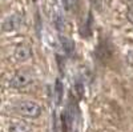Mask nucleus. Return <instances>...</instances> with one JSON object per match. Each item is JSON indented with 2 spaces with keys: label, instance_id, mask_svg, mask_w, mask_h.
I'll return each instance as SVG.
<instances>
[{
  "label": "nucleus",
  "instance_id": "obj_6",
  "mask_svg": "<svg viewBox=\"0 0 133 132\" xmlns=\"http://www.w3.org/2000/svg\"><path fill=\"white\" fill-rule=\"evenodd\" d=\"M9 132H32V127L27 123V122H15L9 125Z\"/></svg>",
  "mask_w": 133,
  "mask_h": 132
},
{
  "label": "nucleus",
  "instance_id": "obj_8",
  "mask_svg": "<svg viewBox=\"0 0 133 132\" xmlns=\"http://www.w3.org/2000/svg\"><path fill=\"white\" fill-rule=\"evenodd\" d=\"M63 91H64L63 84H61V81H60V80H57V81H56V84H55V93H56V100H57V103H59V104L61 103Z\"/></svg>",
  "mask_w": 133,
  "mask_h": 132
},
{
  "label": "nucleus",
  "instance_id": "obj_3",
  "mask_svg": "<svg viewBox=\"0 0 133 132\" xmlns=\"http://www.w3.org/2000/svg\"><path fill=\"white\" fill-rule=\"evenodd\" d=\"M21 26H23V16L19 15V14H14V15H9L3 20V31L4 32H12L19 29Z\"/></svg>",
  "mask_w": 133,
  "mask_h": 132
},
{
  "label": "nucleus",
  "instance_id": "obj_2",
  "mask_svg": "<svg viewBox=\"0 0 133 132\" xmlns=\"http://www.w3.org/2000/svg\"><path fill=\"white\" fill-rule=\"evenodd\" d=\"M32 81H33V79H32V76L28 72L17 71L9 78L8 84H9V87L15 88V90H23V88H25L29 84H32Z\"/></svg>",
  "mask_w": 133,
  "mask_h": 132
},
{
  "label": "nucleus",
  "instance_id": "obj_10",
  "mask_svg": "<svg viewBox=\"0 0 133 132\" xmlns=\"http://www.w3.org/2000/svg\"><path fill=\"white\" fill-rule=\"evenodd\" d=\"M61 2H63V5H64L65 9H71V7H72V0H61Z\"/></svg>",
  "mask_w": 133,
  "mask_h": 132
},
{
  "label": "nucleus",
  "instance_id": "obj_9",
  "mask_svg": "<svg viewBox=\"0 0 133 132\" xmlns=\"http://www.w3.org/2000/svg\"><path fill=\"white\" fill-rule=\"evenodd\" d=\"M127 17H128V20L130 21V23L133 24V4L128 8V12H127Z\"/></svg>",
  "mask_w": 133,
  "mask_h": 132
},
{
  "label": "nucleus",
  "instance_id": "obj_5",
  "mask_svg": "<svg viewBox=\"0 0 133 132\" xmlns=\"http://www.w3.org/2000/svg\"><path fill=\"white\" fill-rule=\"evenodd\" d=\"M60 44H61V48H63V51L66 56H72L73 52H75V43L72 41V39L66 37V36H61Z\"/></svg>",
  "mask_w": 133,
  "mask_h": 132
},
{
  "label": "nucleus",
  "instance_id": "obj_11",
  "mask_svg": "<svg viewBox=\"0 0 133 132\" xmlns=\"http://www.w3.org/2000/svg\"><path fill=\"white\" fill-rule=\"evenodd\" d=\"M127 2H129V3H130V5L133 4V0H127Z\"/></svg>",
  "mask_w": 133,
  "mask_h": 132
},
{
  "label": "nucleus",
  "instance_id": "obj_4",
  "mask_svg": "<svg viewBox=\"0 0 133 132\" xmlns=\"http://www.w3.org/2000/svg\"><path fill=\"white\" fill-rule=\"evenodd\" d=\"M15 58L17 61H27L32 58V49L29 46L25 44H20L15 49Z\"/></svg>",
  "mask_w": 133,
  "mask_h": 132
},
{
  "label": "nucleus",
  "instance_id": "obj_1",
  "mask_svg": "<svg viewBox=\"0 0 133 132\" xmlns=\"http://www.w3.org/2000/svg\"><path fill=\"white\" fill-rule=\"evenodd\" d=\"M14 112L27 117V119H36L41 115V107L36 103V102H32V100H23V102H19L14 105Z\"/></svg>",
  "mask_w": 133,
  "mask_h": 132
},
{
  "label": "nucleus",
  "instance_id": "obj_7",
  "mask_svg": "<svg viewBox=\"0 0 133 132\" xmlns=\"http://www.w3.org/2000/svg\"><path fill=\"white\" fill-rule=\"evenodd\" d=\"M53 24L57 28V31H61L65 27V19L63 17V15L60 12H56L53 15Z\"/></svg>",
  "mask_w": 133,
  "mask_h": 132
}]
</instances>
